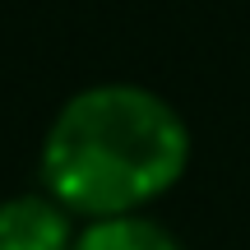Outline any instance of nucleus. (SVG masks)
I'll return each instance as SVG.
<instances>
[{"label": "nucleus", "instance_id": "f257e3e1", "mask_svg": "<svg viewBox=\"0 0 250 250\" xmlns=\"http://www.w3.org/2000/svg\"><path fill=\"white\" fill-rule=\"evenodd\" d=\"M190 171V125L144 83H93L65 98L42 139V186L74 218L139 213Z\"/></svg>", "mask_w": 250, "mask_h": 250}, {"label": "nucleus", "instance_id": "f03ea898", "mask_svg": "<svg viewBox=\"0 0 250 250\" xmlns=\"http://www.w3.org/2000/svg\"><path fill=\"white\" fill-rule=\"evenodd\" d=\"M79 223L51 190L0 199V250H74Z\"/></svg>", "mask_w": 250, "mask_h": 250}, {"label": "nucleus", "instance_id": "7ed1b4c3", "mask_svg": "<svg viewBox=\"0 0 250 250\" xmlns=\"http://www.w3.org/2000/svg\"><path fill=\"white\" fill-rule=\"evenodd\" d=\"M74 250H186L171 227L139 213H111V218H83Z\"/></svg>", "mask_w": 250, "mask_h": 250}]
</instances>
